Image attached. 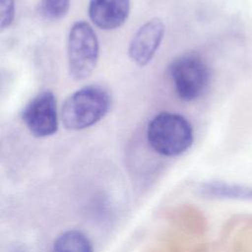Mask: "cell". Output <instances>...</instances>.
Returning a JSON list of instances; mask_svg holds the SVG:
<instances>
[{
	"mask_svg": "<svg viewBox=\"0 0 252 252\" xmlns=\"http://www.w3.org/2000/svg\"><path fill=\"white\" fill-rule=\"evenodd\" d=\"M190 122L180 114L160 112L149 122L147 141L157 154L172 158L185 153L193 144Z\"/></svg>",
	"mask_w": 252,
	"mask_h": 252,
	"instance_id": "6da1fadb",
	"label": "cell"
},
{
	"mask_svg": "<svg viewBox=\"0 0 252 252\" xmlns=\"http://www.w3.org/2000/svg\"><path fill=\"white\" fill-rule=\"evenodd\" d=\"M110 107V96L101 87L90 85L70 94L63 103L61 117L69 130H83L98 122Z\"/></svg>",
	"mask_w": 252,
	"mask_h": 252,
	"instance_id": "7a4b0ae2",
	"label": "cell"
},
{
	"mask_svg": "<svg viewBox=\"0 0 252 252\" xmlns=\"http://www.w3.org/2000/svg\"><path fill=\"white\" fill-rule=\"evenodd\" d=\"M67 53L69 74L74 80H84L93 73L98 59V40L87 22L79 21L71 27Z\"/></svg>",
	"mask_w": 252,
	"mask_h": 252,
	"instance_id": "3957f363",
	"label": "cell"
},
{
	"mask_svg": "<svg viewBox=\"0 0 252 252\" xmlns=\"http://www.w3.org/2000/svg\"><path fill=\"white\" fill-rule=\"evenodd\" d=\"M168 73L176 94L185 101L202 96L210 84V69L196 54L187 53L176 58L169 65Z\"/></svg>",
	"mask_w": 252,
	"mask_h": 252,
	"instance_id": "277c9868",
	"label": "cell"
},
{
	"mask_svg": "<svg viewBox=\"0 0 252 252\" xmlns=\"http://www.w3.org/2000/svg\"><path fill=\"white\" fill-rule=\"evenodd\" d=\"M22 119L29 131L35 137L43 138L56 133L58 115L53 93L44 91L36 94L25 106Z\"/></svg>",
	"mask_w": 252,
	"mask_h": 252,
	"instance_id": "5b68a950",
	"label": "cell"
},
{
	"mask_svg": "<svg viewBox=\"0 0 252 252\" xmlns=\"http://www.w3.org/2000/svg\"><path fill=\"white\" fill-rule=\"evenodd\" d=\"M164 34V25L159 19L145 23L133 35L129 44V56L138 66H146L154 57Z\"/></svg>",
	"mask_w": 252,
	"mask_h": 252,
	"instance_id": "8992f818",
	"label": "cell"
},
{
	"mask_svg": "<svg viewBox=\"0 0 252 252\" xmlns=\"http://www.w3.org/2000/svg\"><path fill=\"white\" fill-rule=\"evenodd\" d=\"M92 22L101 30L121 27L130 13V0H90L88 8Z\"/></svg>",
	"mask_w": 252,
	"mask_h": 252,
	"instance_id": "52a82bcc",
	"label": "cell"
},
{
	"mask_svg": "<svg viewBox=\"0 0 252 252\" xmlns=\"http://www.w3.org/2000/svg\"><path fill=\"white\" fill-rule=\"evenodd\" d=\"M221 240L229 252H252V214H238L222 227Z\"/></svg>",
	"mask_w": 252,
	"mask_h": 252,
	"instance_id": "ba28073f",
	"label": "cell"
},
{
	"mask_svg": "<svg viewBox=\"0 0 252 252\" xmlns=\"http://www.w3.org/2000/svg\"><path fill=\"white\" fill-rule=\"evenodd\" d=\"M165 218L173 227L189 236H202L208 229L205 215L193 205L182 204L170 208L165 213Z\"/></svg>",
	"mask_w": 252,
	"mask_h": 252,
	"instance_id": "9c48e42d",
	"label": "cell"
},
{
	"mask_svg": "<svg viewBox=\"0 0 252 252\" xmlns=\"http://www.w3.org/2000/svg\"><path fill=\"white\" fill-rule=\"evenodd\" d=\"M197 194L206 199L252 201V186L230 183L222 180H207L201 182Z\"/></svg>",
	"mask_w": 252,
	"mask_h": 252,
	"instance_id": "30bf717a",
	"label": "cell"
},
{
	"mask_svg": "<svg viewBox=\"0 0 252 252\" xmlns=\"http://www.w3.org/2000/svg\"><path fill=\"white\" fill-rule=\"evenodd\" d=\"M51 252H94L91 239L78 229H68L54 239Z\"/></svg>",
	"mask_w": 252,
	"mask_h": 252,
	"instance_id": "8fae6325",
	"label": "cell"
},
{
	"mask_svg": "<svg viewBox=\"0 0 252 252\" xmlns=\"http://www.w3.org/2000/svg\"><path fill=\"white\" fill-rule=\"evenodd\" d=\"M71 0H40L39 12L48 20H60L69 11Z\"/></svg>",
	"mask_w": 252,
	"mask_h": 252,
	"instance_id": "7c38bea8",
	"label": "cell"
},
{
	"mask_svg": "<svg viewBox=\"0 0 252 252\" xmlns=\"http://www.w3.org/2000/svg\"><path fill=\"white\" fill-rule=\"evenodd\" d=\"M14 0H0V27L2 30L8 28L14 21Z\"/></svg>",
	"mask_w": 252,
	"mask_h": 252,
	"instance_id": "4fadbf2b",
	"label": "cell"
},
{
	"mask_svg": "<svg viewBox=\"0 0 252 252\" xmlns=\"http://www.w3.org/2000/svg\"><path fill=\"white\" fill-rule=\"evenodd\" d=\"M10 252H26V251H24L22 249H14L13 251H10Z\"/></svg>",
	"mask_w": 252,
	"mask_h": 252,
	"instance_id": "5bb4252c",
	"label": "cell"
}]
</instances>
